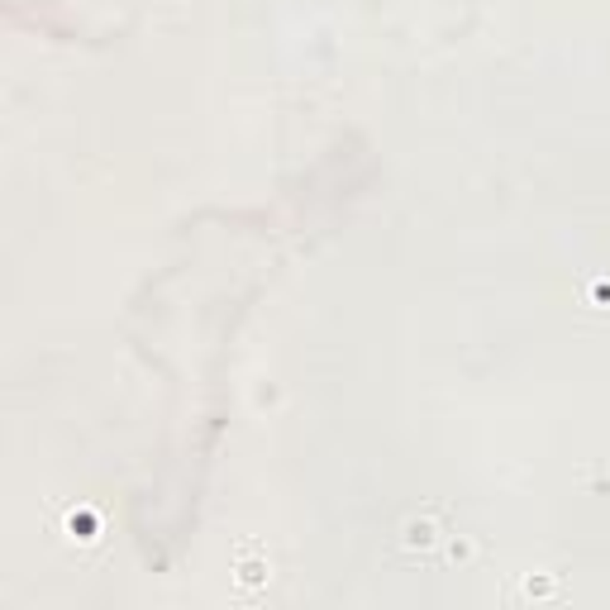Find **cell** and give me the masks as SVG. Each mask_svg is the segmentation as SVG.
I'll use <instances>...</instances> for the list:
<instances>
[{
    "label": "cell",
    "mask_w": 610,
    "mask_h": 610,
    "mask_svg": "<svg viewBox=\"0 0 610 610\" xmlns=\"http://www.w3.org/2000/svg\"><path fill=\"white\" fill-rule=\"evenodd\" d=\"M439 539H443V534H439V524H434V520H410V524H406V534H400V544L429 553V548L439 544Z\"/></svg>",
    "instance_id": "1"
},
{
    "label": "cell",
    "mask_w": 610,
    "mask_h": 610,
    "mask_svg": "<svg viewBox=\"0 0 610 610\" xmlns=\"http://www.w3.org/2000/svg\"><path fill=\"white\" fill-rule=\"evenodd\" d=\"M262 577H268V567H239V581H243V587H258Z\"/></svg>",
    "instance_id": "2"
}]
</instances>
